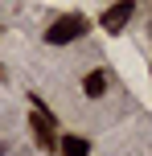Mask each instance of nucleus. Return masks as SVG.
Masks as SVG:
<instances>
[{
    "label": "nucleus",
    "mask_w": 152,
    "mask_h": 156,
    "mask_svg": "<svg viewBox=\"0 0 152 156\" xmlns=\"http://www.w3.org/2000/svg\"><path fill=\"white\" fill-rule=\"evenodd\" d=\"M29 103H33V115H29L33 144H37L41 152H54V148H58V115L45 107V99H41V94H29Z\"/></svg>",
    "instance_id": "nucleus-1"
},
{
    "label": "nucleus",
    "mask_w": 152,
    "mask_h": 156,
    "mask_svg": "<svg viewBox=\"0 0 152 156\" xmlns=\"http://www.w3.org/2000/svg\"><path fill=\"white\" fill-rule=\"evenodd\" d=\"M82 33H90V16L87 12H62L49 21L45 29V45H70V41H78Z\"/></svg>",
    "instance_id": "nucleus-2"
},
{
    "label": "nucleus",
    "mask_w": 152,
    "mask_h": 156,
    "mask_svg": "<svg viewBox=\"0 0 152 156\" xmlns=\"http://www.w3.org/2000/svg\"><path fill=\"white\" fill-rule=\"evenodd\" d=\"M132 12H136V4H132V0H123V4H111V8H103V16H99V25H103L107 33H119L123 25L132 21Z\"/></svg>",
    "instance_id": "nucleus-3"
},
{
    "label": "nucleus",
    "mask_w": 152,
    "mask_h": 156,
    "mask_svg": "<svg viewBox=\"0 0 152 156\" xmlns=\"http://www.w3.org/2000/svg\"><path fill=\"white\" fill-rule=\"evenodd\" d=\"M107 86H111V74H107L103 66H95L90 74H82V94H87V99H103Z\"/></svg>",
    "instance_id": "nucleus-4"
},
{
    "label": "nucleus",
    "mask_w": 152,
    "mask_h": 156,
    "mask_svg": "<svg viewBox=\"0 0 152 156\" xmlns=\"http://www.w3.org/2000/svg\"><path fill=\"white\" fill-rule=\"evenodd\" d=\"M58 152L62 156H90V140L78 132H66V136H58Z\"/></svg>",
    "instance_id": "nucleus-5"
}]
</instances>
